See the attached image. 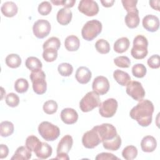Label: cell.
Returning <instances> with one entry per match:
<instances>
[{"label": "cell", "mask_w": 160, "mask_h": 160, "mask_svg": "<svg viewBox=\"0 0 160 160\" xmlns=\"http://www.w3.org/2000/svg\"><path fill=\"white\" fill-rule=\"evenodd\" d=\"M154 106L148 99H142L130 111V117L142 126L147 127L152 122Z\"/></svg>", "instance_id": "7a4b0ae2"}, {"label": "cell", "mask_w": 160, "mask_h": 160, "mask_svg": "<svg viewBox=\"0 0 160 160\" xmlns=\"http://www.w3.org/2000/svg\"><path fill=\"white\" fill-rule=\"evenodd\" d=\"M32 156L31 151L26 146H20L15 151L11 160H28L31 159Z\"/></svg>", "instance_id": "7402d4cb"}, {"label": "cell", "mask_w": 160, "mask_h": 160, "mask_svg": "<svg viewBox=\"0 0 160 160\" xmlns=\"http://www.w3.org/2000/svg\"><path fill=\"white\" fill-rule=\"evenodd\" d=\"M52 147L48 143L43 142H42V144L39 149L36 151L34 153L38 158L41 159H45L51 156V155L52 154Z\"/></svg>", "instance_id": "484cf974"}, {"label": "cell", "mask_w": 160, "mask_h": 160, "mask_svg": "<svg viewBox=\"0 0 160 160\" xmlns=\"http://www.w3.org/2000/svg\"><path fill=\"white\" fill-rule=\"evenodd\" d=\"M157 146L156 139L152 136H146L142 138L141 142V147L142 151L151 152L154 151Z\"/></svg>", "instance_id": "ac0fdd59"}, {"label": "cell", "mask_w": 160, "mask_h": 160, "mask_svg": "<svg viewBox=\"0 0 160 160\" xmlns=\"http://www.w3.org/2000/svg\"><path fill=\"white\" fill-rule=\"evenodd\" d=\"M61 119L66 124H72L78 121V114L72 108H64L61 112Z\"/></svg>", "instance_id": "2e32d148"}, {"label": "cell", "mask_w": 160, "mask_h": 160, "mask_svg": "<svg viewBox=\"0 0 160 160\" xmlns=\"http://www.w3.org/2000/svg\"><path fill=\"white\" fill-rule=\"evenodd\" d=\"M9 153V149L5 144H1L0 145V158L3 159L8 156Z\"/></svg>", "instance_id": "bcb514c9"}, {"label": "cell", "mask_w": 160, "mask_h": 160, "mask_svg": "<svg viewBox=\"0 0 160 160\" xmlns=\"http://www.w3.org/2000/svg\"><path fill=\"white\" fill-rule=\"evenodd\" d=\"M25 65L28 69L31 71V72L41 70L42 67L41 61L38 58L34 56L28 57L26 60Z\"/></svg>", "instance_id": "4316f807"}, {"label": "cell", "mask_w": 160, "mask_h": 160, "mask_svg": "<svg viewBox=\"0 0 160 160\" xmlns=\"http://www.w3.org/2000/svg\"><path fill=\"white\" fill-rule=\"evenodd\" d=\"M159 0H152V1H149V4L151 7L156 10V11H159Z\"/></svg>", "instance_id": "7dc6e473"}, {"label": "cell", "mask_w": 160, "mask_h": 160, "mask_svg": "<svg viewBox=\"0 0 160 160\" xmlns=\"http://www.w3.org/2000/svg\"><path fill=\"white\" fill-rule=\"evenodd\" d=\"M101 142V138L94 127L91 130L86 132L82 138V143L88 149L94 148Z\"/></svg>", "instance_id": "30bf717a"}, {"label": "cell", "mask_w": 160, "mask_h": 160, "mask_svg": "<svg viewBox=\"0 0 160 160\" xmlns=\"http://www.w3.org/2000/svg\"><path fill=\"white\" fill-rule=\"evenodd\" d=\"M148 41L142 35L136 36L133 40V46L131 51V56L136 59H144L148 54Z\"/></svg>", "instance_id": "3957f363"}, {"label": "cell", "mask_w": 160, "mask_h": 160, "mask_svg": "<svg viewBox=\"0 0 160 160\" xmlns=\"http://www.w3.org/2000/svg\"><path fill=\"white\" fill-rule=\"evenodd\" d=\"M138 155L137 148L132 145L125 147L122 151V156L126 160L134 159Z\"/></svg>", "instance_id": "4dcf8cb0"}, {"label": "cell", "mask_w": 160, "mask_h": 160, "mask_svg": "<svg viewBox=\"0 0 160 160\" xmlns=\"http://www.w3.org/2000/svg\"><path fill=\"white\" fill-rule=\"evenodd\" d=\"M29 88L28 81L24 78L18 79L14 83V89L18 93H24L26 92Z\"/></svg>", "instance_id": "836d02e7"}, {"label": "cell", "mask_w": 160, "mask_h": 160, "mask_svg": "<svg viewBox=\"0 0 160 160\" xmlns=\"http://www.w3.org/2000/svg\"><path fill=\"white\" fill-rule=\"evenodd\" d=\"M58 57V50L52 48H48L44 49L42 52V58L46 62H53Z\"/></svg>", "instance_id": "1f68e13d"}, {"label": "cell", "mask_w": 160, "mask_h": 160, "mask_svg": "<svg viewBox=\"0 0 160 160\" xmlns=\"http://www.w3.org/2000/svg\"><path fill=\"white\" fill-rule=\"evenodd\" d=\"M126 93L136 101H141L145 96V91L141 82L133 81H130L126 87Z\"/></svg>", "instance_id": "8fae6325"}, {"label": "cell", "mask_w": 160, "mask_h": 160, "mask_svg": "<svg viewBox=\"0 0 160 160\" xmlns=\"http://www.w3.org/2000/svg\"><path fill=\"white\" fill-rule=\"evenodd\" d=\"M80 46V41L79 38L74 35L68 36L64 41V46L69 51H77Z\"/></svg>", "instance_id": "cb8c5ba5"}, {"label": "cell", "mask_w": 160, "mask_h": 160, "mask_svg": "<svg viewBox=\"0 0 160 160\" xmlns=\"http://www.w3.org/2000/svg\"><path fill=\"white\" fill-rule=\"evenodd\" d=\"M130 45L129 40L126 37H122L117 39L114 44V50L118 53L126 52Z\"/></svg>", "instance_id": "d4e9b609"}, {"label": "cell", "mask_w": 160, "mask_h": 160, "mask_svg": "<svg viewBox=\"0 0 160 160\" xmlns=\"http://www.w3.org/2000/svg\"><path fill=\"white\" fill-rule=\"evenodd\" d=\"M143 28L149 32L156 31L159 27V18L152 14H148L145 16L142 21Z\"/></svg>", "instance_id": "9a60e30c"}, {"label": "cell", "mask_w": 160, "mask_h": 160, "mask_svg": "<svg viewBox=\"0 0 160 160\" xmlns=\"http://www.w3.org/2000/svg\"><path fill=\"white\" fill-rule=\"evenodd\" d=\"M109 87L108 79L102 76H99L94 78L92 84L93 91L96 92L99 95L106 94L109 89Z\"/></svg>", "instance_id": "5bb4252c"}, {"label": "cell", "mask_w": 160, "mask_h": 160, "mask_svg": "<svg viewBox=\"0 0 160 160\" xmlns=\"http://www.w3.org/2000/svg\"><path fill=\"white\" fill-rule=\"evenodd\" d=\"M38 132L41 137L48 141H53L60 135L59 128L48 121H43L38 126Z\"/></svg>", "instance_id": "5b68a950"}, {"label": "cell", "mask_w": 160, "mask_h": 160, "mask_svg": "<svg viewBox=\"0 0 160 160\" xmlns=\"http://www.w3.org/2000/svg\"><path fill=\"white\" fill-rule=\"evenodd\" d=\"M101 103L99 94L94 91L88 92L80 101L79 108L80 109L84 112H87L92 111L95 108L99 106Z\"/></svg>", "instance_id": "52a82bcc"}, {"label": "cell", "mask_w": 160, "mask_h": 160, "mask_svg": "<svg viewBox=\"0 0 160 160\" xmlns=\"http://www.w3.org/2000/svg\"><path fill=\"white\" fill-rule=\"evenodd\" d=\"M6 103L10 107H16L19 103V98L15 93H9L6 97Z\"/></svg>", "instance_id": "ab89813d"}, {"label": "cell", "mask_w": 160, "mask_h": 160, "mask_svg": "<svg viewBox=\"0 0 160 160\" xmlns=\"http://www.w3.org/2000/svg\"><path fill=\"white\" fill-rule=\"evenodd\" d=\"M121 2L123 5L124 8L128 12H132L138 10L136 8V4L138 1L135 0H122Z\"/></svg>", "instance_id": "b9f144b4"}, {"label": "cell", "mask_w": 160, "mask_h": 160, "mask_svg": "<svg viewBox=\"0 0 160 160\" xmlns=\"http://www.w3.org/2000/svg\"><path fill=\"white\" fill-rule=\"evenodd\" d=\"M118 104V101L114 98H109L99 106V112L104 118H111L116 112Z\"/></svg>", "instance_id": "9c48e42d"}, {"label": "cell", "mask_w": 160, "mask_h": 160, "mask_svg": "<svg viewBox=\"0 0 160 160\" xmlns=\"http://www.w3.org/2000/svg\"><path fill=\"white\" fill-rule=\"evenodd\" d=\"M76 1L75 0H58L56 1V5L57 6H63L65 8H69L73 7L74 4H75Z\"/></svg>", "instance_id": "f6af8a7d"}, {"label": "cell", "mask_w": 160, "mask_h": 160, "mask_svg": "<svg viewBox=\"0 0 160 160\" xmlns=\"http://www.w3.org/2000/svg\"><path fill=\"white\" fill-rule=\"evenodd\" d=\"M96 160H113V159H118L119 160V159L114 156L112 153L109 152H101L98 154L96 158Z\"/></svg>", "instance_id": "ee69618b"}, {"label": "cell", "mask_w": 160, "mask_h": 160, "mask_svg": "<svg viewBox=\"0 0 160 160\" xmlns=\"http://www.w3.org/2000/svg\"><path fill=\"white\" fill-rule=\"evenodd\" d=\"M95 48L98 52L102 54H107L110 51V45L109 42L104 39L98 40L95 43Z\"/></svg>", "instance_id": "d6a6232c"}, {"label": "cell", "mask_w": 160, "mask_h": 160, "mask_svg": "<svg viewBox=\"0 0 160 160\" xmlns=\"http://www.w3.org/2000/svg\"><path fill=\"white\" fill-rule=\"evenodd\" d=\"M102 28L101 22L97 19L88 21L81 30L82 38L88 41L93 40L101 32Z\"/></svg>", "instance_id": "277c9868"}, {"label": "cell", "mask_w": 160, "mask_h": 160, "mask_svg": "<svg viewBox=\"0 0 160 160\" xmlns=\"http://www.w3.org/2000/svg\"><path fill=\"white\" fill-rule=\"evenodd\" d=\"M114 63L118 67L128 68L131 65V61L128 57L125 56H121L116 58L114 59Z\"/></svg>", "instance_id": "f35d334b"}, {"label": "cell", "mask_w": 160, "mask_h": 160, "mask_svg": "<svg viewBox=\"0 0 160 160\" xmlns=\"http://www.w3.org/2000/svg\"><path fill=\"white\" fill-rule=\"evenodd\" d=\"M94 128L101 138L104 148L110 151H117L119 149L121 145V139L112 124L103 123Z\"/></svg>", "instance_id": "6da1fadb"}, {"label": "cell", "mask_w": 160, "mask_h": 160, "mask_svg": "<svg viewBox=\"0 0 160 160\" xmlns=\"http://www.w3.org/2000/svg\"><path fill=\"white\" fill-rule=\"evenodd\" d=\"M147 63L148 66L152 69H158L160 66V59L158 54H154L149 57L148 59Z\"/></svg>", "instance_id": "7bdbcfd3"}, {"label": "cell", "mask_w": 160, "mask_h": 160, "mask_svg": "<svg viewBox=\"0 0 160 160\" xmlns=\"http://www.w3.org/2000/svg\"><path fill=\"white\" fill-rule=\"evenodd\" d=\"M124 21L126 26L128 28L131 29L137 28L139 24L140 21L138 10L136 11L128 12L125 16Z\"/></svg>", "instance_id": "44dd1931"}, {"label": "cell", "mask_w": 160, "mask_h": 160, "mask_svg": "<svg viewBox=\"0 0 160 160\" xmlns=\"http://www.w3.org/2000/svg\"><path fill=\"white\" fill-rule=\"evenodd\" d=\"M114 2H115L114 0H104V1L101 0V1L102 5L106 8L111 7L113 5V4L114 3Z\"/></svg>", "instance_id": "c3c4849f"}, {"label": "cell", "mask_w": 160, "mask_h": 160, "mask_svg": "<svg viewBox=\"0 0 160 160\" xmlns=\"http://www.w3.org/2000/svg\"><path fill=\"white\" fill-rule=\"evenodd\" d=\"M51 24L46 19H38L34 23L32 31L34 35L39 38L42 39L46 37L51 31Z\"/></svg>", "instance_id": "7c38bea8"}, {"label": "cell", "mask_w": 160, "mask_h": 160, "mask_svg": "<svg viewBox=\"0 0 160 160\" xmlns=\"http://www.w3.org/2000/svg\"><path fill=\"white\" fill-rule=\"evenodd\" d=\"M14 132L13 124L8 121H2L0 124V134L2 137H8Z\"/></svg>", "instance_id": "f546056e"}, {"label": "cell", "mask_w": 160, "mask_h": 160, "mask_svg": "<svg viewBox=\"0 0 160 160\" xmlns=\"http://www.w3.org/2000/svg\"><path fill=\"white\" fill-rule=\"evenodd\" d=\"M72 17V11L68 8H62L58 11L56 16V19L61 25L66 26L71 22Z\"/></svg>", "instance_id": "d6986e66"}, {"label": "cell", "mask_w": 160, "mask_h": 160, "mask_svg": "<svg viewBox=\"0 0 160 160\" xmlns=\"http://www.w3.org/2000/svg\"><path fill=\"white\" fill-rule=\"evenodd\" d=\"M43 111L48 114H52L57 111L58 104L54 100H48L44 103Z\"/></svg>", "instance_id": "8d00e7d4"}, {"label": "cell", "mask_w": 160, "mask_h": 160, "mask_svg": "<svg viewBox=\"0 0 160 160\" xmlns=\"http://www.w3.org/2000/svg\"><path fill=\"white\" fill-rule=\"evenodd\" d=\"M58 71L60 75L62 76H69L73 72L72 66L68 62H62L59 64Z\"/></svg>", "instance_id": "d590c367"}, {"label": "cell", "mask_w": 160, "mask_h": 160, "mask_svg": "<svg viewBox=\"0 0 160 160\" xmlns=\"http://www.w3.org/2000/svg\"><path fill=\"white\" fill-rule=\"evenodd\" d=\"M1 11L2 14L8 18L14 16L18 11L17 5L12 1H7L2 4Z\"/></svg>", "instance_id": "ffe728a7"}, {"label": "cell", "mask_w": 160, "mask_h": 160, "mask_svg": "<svg viewBox=\"0 0 160 160\" xmlns=\"http://www.w3.org/2000/svg\"><path fill=\"white\" fill-rule=\"evenodd\" d=\"M6 65L11 68H17L21 64V58L17 54H10L6 58Z\"/></svg>", "instance_id": "f1b7e54d"}, {"label": "cell", "mask_w": 160, "mask_h": 160, "mask_svg": "<svg viewBox=\"0 0 160 160\" xmlns=\"http://www.w3.org/2000/svg\"><path fill=\"white\" fill-rule=\"evenodd\" d=\"M61 46V42L59 38L56 37H51L47 39L42 45V48L46 49L48 48H52L58 50Z\"/></svg>", "instance_id": "74e56055"}, {"label": "cell", "mask_w": 160, "mask_h": 160, "mask_svg": "<svg viewBox=\"0 0 160 160\" xmlns=\"http://www.w3.org/2000/svg\"><path fill=\"white\" fill-rule=\"evenodd\" d=\"M25 144L30 151L35 152L41 146L42 142H41L36 136L31 135L26 138Z\"/></svg>", "instance_id": "83f0119b"}, {"label": "cell", "mask_w": 160, "mask_h": 160, "mask_svg": "<svg viewBox=\"0 0 160 160\" xmlns=\"http://www.w3.org/2000/svg\"><path fill=\"white\" fill-rule=\"evenodd\" d=\"M147 72L146 66L142 64H136L132 68V73L134 76L138 78H142L145 76Z\"/></svg>", "instance_id": "e575fe53"}, {"label": "cell", "mask_w": 160, "mask_h": 160, "mask_svg": "<svg viewBox=\"0 0 160 160\" xmlns=\"http://www.w3.org/2000/svg\"><path fill=\"white\" fill-rule=\"evenodd\" d=\"M38 10L41 15L46 16L51 12L52 6L49 1H43L39 4Z\"/></svg>", "instance_id": "60d3db41"}, {"label": "cell", "mask_w": 160, "mask_h": 160, "mask_svg": "<svg viewBox=\"0 0 160 160\" xmlns=\"http://www.w3.org/2000/svg\"><path fill=\"white\" fill-rule=\"evenodd\" d=\"M113 77L116 81L122 86H127L131 81V77L129 74L119 69H116L114 71Z\"/></svg>", "instance_id": "603a6c76"}, {"label": "cell", "mask_w": 160, "mask_h": 160, "mask_svg": "<svg viewBox=\"0 0 160 160\" xmlns=\"http://www.w3.org/2000/svg\"><path fill=\"white\" fill-rule=\"evenodd\" d=\"M32 84L33 91L38 94H42L47 89V83L46 81V74L43 71L31 72L29 76Z\"/></svg>", "instance_id": "8992f818"}, {"label": "cell", "mask_w": 160, "mask_h": 160, "mask_svg": "<svg viewBox=\"0 0 160 160\" xmlns=\"http://www.w3.org/2000/svg\"><path fill=\"white\" fill-rule=\"evenodd\" d=\"M78 9L87 16H94L98 13L99 6L93 0H81L79 3Z\"/></svg>", "instance_id": "4fadbf2b"}, {"label": "cell", "mask_w": 160, "mask_h": 160, "mask_svg": "<svg viewBox=\"0 0 160 160\" xmlns=\"http://www.w3.org/2000/svg\"><path fill=\"white\" fill-rule=\"evenodd\" d=\"M73 139L70 135L67 134L63 136L58 143L56 151L57 156L54 159L68 160L69 158L68 155V153L71 149Z\"/></svg>", "instance_id": "ba28073f"}, {"label": "cell", "mask_w": 160, "mask_h": 160, "mask_svg": "<svg viewBox=\"0 0 160 160\" xmlns=\"http://www.w3.org/2000/svg\"><path fill=\"white\" fill-rule=\"evenodd\" d=\"M91 77L92 73L91 71L85 66H81L76 70L75 78L80 84H87L91 80Z\"/></svg>", "instance_id": "e0dca14e"}]
</instances>
